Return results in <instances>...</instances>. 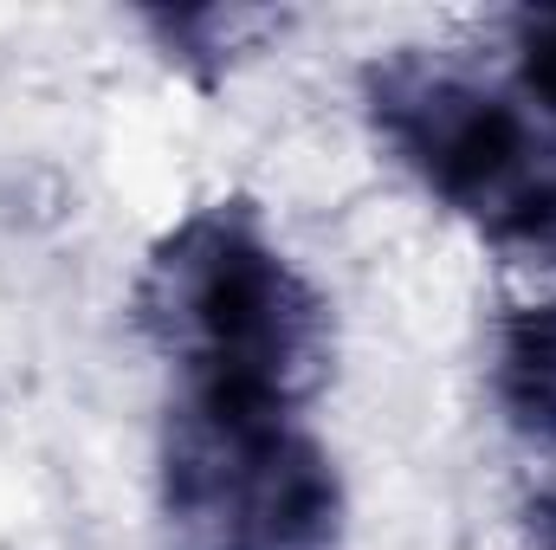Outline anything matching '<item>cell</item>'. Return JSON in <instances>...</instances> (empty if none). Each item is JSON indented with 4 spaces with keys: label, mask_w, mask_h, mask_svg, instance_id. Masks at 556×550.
<instances>
[{
    "label": "cell",
    "mask_w": 556,
    "mask_h": 550,
    "mask_svg": "<svg viewBox=\"0 0 556 550\" xmlns=\"http://www.w3.org/2000/svg\"><path fill=\"white\" fill-rule=\"evenodd\" d=\"M162 512L188 550H337V460L285 409L181 396L162 427Z\"/></svg>",
    "instance_id": "3957f363"
},
{
    "label": "cell",
    "mask_w": 556,
    "mask_h": 550,
    "mask_svg": "<svg viewBox=\"0 0 556 550\" xmlns=\"http://www.w3.org/2000/svg\"><path fill=\"white\" fill-rule=\"evenodd\" d=\"M531 550H556V479L531 499Z\"/></svg>",
    "instance_id": "52a82bcc"
},
{
    "label": "cell",
    "mask_w": 556,
    "mask_h": 550,
    "mask_svg": "<svg viewBox=\"0 0 556 550\" xmlns=\"http://www.w3.org/2000/svg\"><path fill=\"white\" fill-rule=\"evenodd\" d=\"M142 26L155 33L168 65L214 85L247 52H260L273 33H285V13H273V7H162V13H142Z\"/></svg>",
    "instance_id": "5b68a950"
},
{
    "label": "cell",
    "mask_w": 556,
    "mask_h": 550,
    "mask_svg": "<svg viewBox=\"0 0 556 550\" xmlns=\"http://www.w3.org/2000/svg\"><path fill=\"white\" fill-rule=\"evenodd\" d=\"M511 98L556 130V7L511 13Z\"/></svg>",
    "instance_id": "8992f818"
},
{
    "label": "cell",
    "mask_w": 556,
    "mask_h": 550,
    "mask_svg": "<svg viewBox=\"0 0 556 550\" xmlns=\"http://www.w3.org/2000/svg\"><path fill=\"white\" fill-rule=\"evenodd\" d=\"M492 396L511 434L556 447V291L511 304L492 337Z\"/></svg>",
    "instance_id": "277c9868"
},
{
    "label": "cell",
    "mask_w": 556,
    "mask_h": 550,
    "mask_svg": "<svg viewBox=\"0 0 556 550\" xmlns=\"http://www.w3.org/2000/svg\"><path fill=\"white\" fill-rule=\"evenodd\" d=\"M130 311L194 402L298 414L330 376V304L247 201L181 214L149 247Z\"/></svg>",
    "instance_id": "6da1fadb"
},
{
    "label": "cell",
    "mask_w": 556,
    "mask_h": 550,
    "mask_svg": "<svg viewBox=\"0 0 556 550\" xmlns=\"http://www.w3.org/2000/svg\"><path fill=\"white\" fill-rule=\"evenodd\" d=\"M363 104L389 155L492 247L556 266V130L453 52H382Z\"/></svg>",
    "instance_id": "7a4b0ae2"
}]
</instances>
